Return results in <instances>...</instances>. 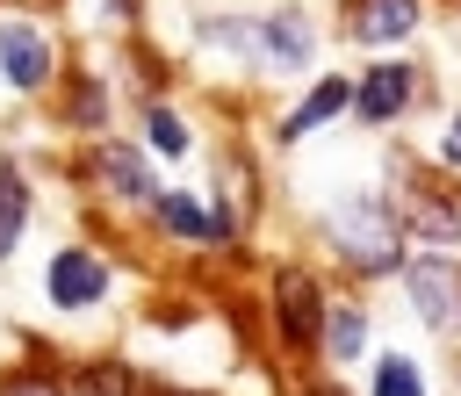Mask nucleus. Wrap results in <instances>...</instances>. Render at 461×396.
I'll list each match as a JSON object with an SVG mask.
<instances>
[{
    "mask_svg": "<svg viewBox=\"0 0 461 396\" xmlns=\"http://www.w3.org/2000/svg\"><path fill=\"white\" fill-rule=\"evenodd\" d=\"M331 238L346 245V259H353L360 274H389V266L403 259V223H396V209H389L382 194H353V202H339Z\"/></svg>",
    "mask_w": 461,
    "mask_h": 396,
    "instance_id": "f257e3e1",
    "label": "nucleus"
},
{
    "mask_svg": "<svg viewBox=\"0 0 461 396\" xmlns=\"http://www.w3.org/2000/svg\"><path fill=\"white\" fill-rule=\"evenodd\" d=\"M403 288H411V310H418L432 331H454V324H461V266H454V259H411Z\"/></svg>",
    "mask_w": 461,
    "mask_h": 396,
    "instance_id": "f03ea898",
    "label": "nucleus"
},
{
    "mask_svg": "<svg viewBox=\"0 0 461 396\" xmlns=\"http://www.w3.org/2000/svg\"><path fill=\"white\" fill-rule=\"evenodd\" d=\"M43 288H50V302H58V310H86V302H101V295H108V266H101L94 252H79V245H72V252H58V259H50Z\"/></svg>",
    "mask_w": 461,
    "mask_h": 396,
    "instance_id": "7ed1b4c3",
    "label": "nucleus"
},
{
    "mask_svg": "<svg viewBox=\"0 0 461 396\" xmlns=\"http://www.w3.org/2000/svg\"><path fill=\"white\" fill-rule=\"evenodd\" d=\"M0 72H7L22 94H36V86L50 79V43H43L29 22H0Z\"/></svg>",
    "mask_w": 461,
    "mask_h": 396,
    "instance_id": "20e7f679",
    "label": "nucleus"
},
{
    "mask_svg": "<svg viewBox=\"0 0 461 396\" xmlns=\"http://www.w3.org/2000/svg\"><path fill=\"white\" fill-rule=\"evenodd\" d=\"M346 29H353V43H403L418 29V0H353Z\"/></svg>",
    "mask_w": 461,
    "mask_h": 396,
    "instance_id": "39448f33",
    "label": "nucleus"
},
{
    "mask_svg": "<svg viewBox=\"0 0 461 396\" xmlns=\"http://www.w3.org/2000/svg\"><path fill=\"white\" fill-rule=\"evenodd\" d=\"M403 101H411V72H403V65H375V72L353 86V108H360L367 122H389V115H403Z\"/></svg>",
    "mask_w": 461,
    "mask_h": 396,
    "instance_id": "423d86ee",
    "label": "nucleus"
},
{
    "mask_svg": "<svg viewBox=\"0 0 461 396\" xmlns=\"http://www.w3.org/2000/svg\"><path fill=\"white\" fill-rule=\"evenodd\" d=\"M281 331L288 338H317V324H324V310H317V288H310V274H281Z\"/></svg>",
    "mask_w": 461,
    "mask_h": 396,
    "instance_id": "0eeeda50",
    "label": "nucleus"
},
{
    "mask_svg": "<svg viewBox=\"0 0 461 396\" xmlns=\"http://www.w3.org/2000/svg\"><path fill=\"white\" fill-rule=\"evenodd\" d=\"M259 58H267L274 72H288V65H303V58H310V29H303V22H288V14H274V22H259Z\"/></svg>",
    "mask_w": 461,
    "mask_h": 396,
    "instance_id": "6e6552de",
    "label": "nucleus"
},
{
    "mask_svg": "<svg viewBox=\"0 0 461 396\" xmlns=\"http://www.w3.org/2000/svg\"><path fill=\"white\" fill-rule=\"evenodd\" d=\"M346 101H353V86H346V79H317V86L303 94V108H295V115H281V137H303V130H317V122H324V115H339Z\"/></svg>",
    "mask_w": 461,
    "mask_h": 396,
    "instance_id": "1a4fd4ad",
    "label": "nucleus"
},
{
    "mask_svg": "<svg viewBox=\"0 0 461 396\" xmlns=\"http://www.w3.org/2000/svg\"><path fill=\"white\" fill-rule=\"evenodd\" d=\"M94 166H101V180H108V187H115L122 202H151V173H144V158H137V151L108 144V151H101Z\"/></svg>",
    "mask_w": 461,
    "mask_h": 396,
    "instance_id": "9d476101",
    "label": "nucleus"
},
{
    "mask_svg": "<svg viewBox=\"0 0 461 396\" xmlns=\"http://www.w3.org/2000/svg\"><path fill=\"white\" fill-rule=\"evenodd\" d=\"M158 216H166V230H180V238H230V209L202 216V202H187V194H166Z\"/></svg>",
    "mask_w": 461,
    "mask_h": 396,
    "instance_id": "9b49d317",
    "label": "nucleus"
},
{
    "mask_svg": "<svg viewBox=\"0 0 461 396\" xmlns=\"http://www.w3.org/2000/svg\"><path fill=\"white\" fill-rule=\"evenodd\" d=\"M403 223H411L418 238H432V245H461V216H454L439 194H411V202H403Z\"/></svg>",
    "mask_w": 461,
    "mask_h": 396,
    "instance_id": "f8f14e48",
    "label": "nucleus"
},
{
    "mask_svg": "<svg viewBox=\"0 0 461 396\" xmlns=\"http://www.w3.org/2000/svg\"><path fill=\"white\" fill-rule=\"evenodd\" d=\"M324 353L346 367V360H360L367 353V317L360 310H324Z\"/></svg>",
    "mask_w": 461,
    "mask_h": 396,
    "instance_id": "ddd939ff",
    "label": "nucleus"
},
{
    "mask_svg": "<svg viewBox=\"0 0 461 396\" xmlns=\"http://www.w3.org/2000/svg\"><path fill=\"white\" fill-rule=\"evenodd\" d=\"M22 223H29V187L14 166H0V259L22 245Z\"/></svg>",
    "mask_w": 461,
    "mask_h": 396,
    "instance_id": "4468645a",
    "label": "nucleus"
},
{
    "mask_svg": "<svg viewBox=\"0 0 461 396\" xmlns=\"http://www.w3.org/2000/svg\"><path fill=\"white\" fill-rule=\"evenodd\" d=\"M375 396H425V374H418V360L389 353V360L375 367Z\"/></svg>",
    "mask_w": 461,
    "mask_h": 396,
    "instance_id": "2eb2a0df",
    "label": "nucleus"
},
{
    "mask_svg": "<svg viewBox=\"0 0 461 396\" xmlns=\"http://www.w3.org/2000/svg\"><path fill=\"white\" fill-rule=\"evenodd\" d=\"M151 144H158L166 158H180V151H187V122H180L173 108H151Z\"/></svg>",
    "mask_w": 461,
    "mask_h": 396,
    "instance_id": "dca6fc26",
    "label": "nucleus"
},
{
    "mask_svg": "<svg viewBox=\"0 0 461 396\" xmlns=\"http://www.w3.org/2000/svg\"><path fill=\"white\" fill-rule=\"evenodd\" d=\"M439 158H447V166H461V115L447 122V137H439Z\"/></svg>",
    "mask_w": 461,
    "mask_h": 396,
    "instance_id": "f3484780",
    "label": "nucleus"
},
{
    "mask_svg": "<svg viewBox=\"0 0 461 396\" xmlns=\"http://www.w3.org/2000/svg\"><path fill=\"white\" fill-rule=\"evenodd\" d=\"M7 396H58V389H50V382H14Z\"/></svg>",
    "mask_w": 461,
    "mask_h": 396,
    "instance_id": "a211bd4d",
    "label": "nucleus"
}]
</instances>
